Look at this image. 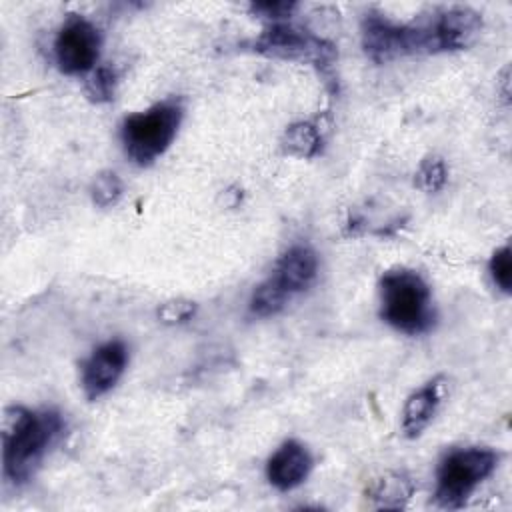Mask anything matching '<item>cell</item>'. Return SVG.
I'll use <instances>...</instances> for the list:
<instances>
[{"instance_id": "cell-4", "label": "cell", "mask_w": 512, "mask_h": 512, "mask_svg": "<svg viewBox=\"0 0 512 512\" xmlns=\"http://www.w3.org/2000/svg\"><path fill=\"white\" fill-rule=\"evenodd\" d=\"M498 466V454L490 448H466L448 454L436 476V504L456 510L466 504L476 486Z\"/></svg>"}, {"instance_id": "cell-16", "label": "cell", "mask_w": 512, "mask_h": 512, "mask_svg": "<svg viewBox=\"0 0 512 512\" xmlns=\"http://www.w3.org/2000/svg\"><path fill=\"white\" fill-rule=\"evenodd\" d=\"M446 182V166L444 160L438 156H428L420 162L414 184L424 192H438Z\"/></svg>"}, {"instance_id": "cell-14", "label": "cell", "mask_w": 512, "mask_h": 512, "mask_svg": "<svg viewBox=\"0 0 512 512\" xmlns=\"http://www.w3.org/2000/svg\"><path fill=\"white\" fill-rule=\"evenodd\" d=\"M290 296L292 294L274 276H270L268 280L258 284L256 290L252 292L250 306H248L250 314H254L258 318L274 316V314H278L286 306Z\"/></svg>"}, {"instance_id": "cell-5", "label": "cell", "mask_w": 512, "mask_h": 512, "mask_svg": "<svg viewBox=\"0 0 512 512\" xmlns=\"http://www.w3.org/2000/svg\"><path fill=\"white\" fill-rule=\"evenodd\" d=\"M362 46L370 60L384 64L408 54H432L434 38L430 20L394 24L380 14H368L362 22Z\"/></svg>"}, {"instance_id": "cell-21", "label": "cell", "mask_w": 512, "mask_h": 512, "mask_svg": "<svg viewBox=\"0 0 512 512\" xmlns=\"http://www.w3.org/2000/svg\"><path fill=\"white\" fill-rule=\"evenodd\" d=\"M294 8H296L294 2H284V0H280V2H256V4H252V10H254L256 14H260L262 18L274 20L276 24H278V20L288 18Z\"/></svg>"}, {"instance_id": "cell-19", "label": "cell", "mask_w": 512, "mask_h": 512, "mask_svg": "<svg viewBox=\"0 0 512 512\" xmlns=\"http://www.w3.org/2000/svg\"><path fill=\"white\" fill-rule=\"evenodd\" d=\"M488 268H490V276H492L494 284L504 294H510V290H512V250L508 244L498 248L492 254Z\"/></svg>"}, {"instance_id": "cell-8", "label": "cell", "mask_w": 512, "mask_h": 512, "mask_svg": "<svg viewBox=\"0 0 512 512\" xmlns=\"http://www.w3.org/2000/svg\"><path fill=\"white\" fill-rule=\"evenodd\" d=\"M128 362L124 342L110 340L98 346L82 364V390L88 400L104 396L120 380Z\"/></svg>"}, {"instance_id": "cell-6", "label": "cell", "mask_w": 512, "mask_h": 512, "mask_svg": "<svg viewBox=\"0 0 512 512\" xmlns=\"http://www.w3.org/2000/svg\"><path fill=\"white\" fill-rule=\"evenodd\" d=\"M258 54L280 60H308L316 66H330L334 62V46L312 34H304L286 24H272L254 40Z\"/></svg>"}, {"instance_id": "cell-9", "label": "cell", "mask_w": 512, "mask_h": 512, "mask_svg": "<svg viewBox=\"0 0 512 512\" xmlns=\"http://www.w3.org/2000/svg\"><path fill=\"white\" fill-rule=\"evenodd\" d=\"M432 28L436 36L438 52L462 50L476 42L482 30V18L476 10L466 6H454L440 10L432 16Z\"/></svg>"}, {"instance_id": "cell-10", "label": "cell", "mask_w": 512, "mask_h": 512, "mask_svg": "<svg viewBox=\"0 0 512 512\" xmlns=\"http://www.w3.org/2000/svg\"><path fill=\"white\" fill-rule=\"evenodd\" d=\"M312 468V456L304 444L296 440L284 442L266 462V478L278 490L300 486Z\"/></svg>"}, {"instance_id": "cell-13", "label": "cell", "mask_w": 512, "mask_h": 512, "mask_svg": "<svg viewBox=\"0 0 512 512\" xmlns=\"http://www.w3.org/2000/svg\"><path fill=\"white\" fill-rule=\"evenodd\" d=\"M414 492L412 482L402 474H384L376 478L366 490L368 498L380 508H402Z\"/></svg>"}, {"instance_id": "cell-1", "label": "cell", "mask_w": 512, "mask_h": 512, "mask_svg": "<svg viewBox=\"0 0 512 512\" xmlns=\"http://www.w3.org/2000/svg\"><path fill=\"white\" fill-rule=\"evenodd\" d=\"M2 464L14 484L30 480L52 440L62 430L56 412H32L24 406H8L2 414Z\"/></svg>"}, {"instance_id": "cell-15", "label": "cell", "mask_w": 512, "mask_h": 512, "mask_svg": "<svg viewBox=\"0 0 512 512\" xmlns=\"http://www.w3.org/2000/svg\"><path fill=\"white\" fill-rule=\"evenodd\" d=\"M282 146L290 156L312 158L320 152L322 136L312 122H296L286 128Z\"/></svg>"}, {"instance_id": "cell-18", "label": "cell", "mask_w": 512, "mask_h": 512, "mask_svg": "<svg viewBox=\"0 0 512 512\" xmlns=\"http://www.w3.org/2000/svg\"><path fill=\"white\" fill-rule=\"evenodd\" d=\"M90 192H92L94 204L106 208V206L114 204V202L120 198V194H122V182H120V178H118L114 172L106 170V172H100V174L94 178Z\"/></svg>"}, {"instance_id": "cell-17", "label": "cell", "mask_w": 512, "mask_h": 512, "mask_svg": "<svg viewBox=\"0 0 512 512\" xmlns=\"http://www.w3.org/2000/svg\"><path fill=\"white\" fill-rule=\"evenodd\" d=\"M114 88H116V74L108 66H98L96 70H92V74L86 82V92L94 102L112 100Z\"/></svg>"}, {"instance_id": "cell-3", "label": "cell", "mask_w": 512, "mask_h": 512, "mask_svg": "<svg viewBox=\"0 0 512 512\" xmlns=\"http://www.w3.org/2000/svg\"><path fill=\"white\" fill-rule=\"evenodd\" d=\"M182 120V106L166 100L144 112L130 114L122 122V144L126 154L140 166L154 162L172 144Z\"/></svg>"}, {"instance_id": "cell-12", "label": "cell", "mask_w": 512, "mask_h": 512, "mask_svg": "<svg viewBox=\"0 0 512 512\" xmlns=\"http://www.w3.org/2000/svg\"><path fill=\"white\" fill-rule=\"evenodd\" d=\"M442 390V378H434L406 400L402 412V430L408 438L420 436L422 430L432 422L442 398Z\"/></svg>"}, {"instance_id": "cell-11", "label": "cell", "mask_w": 512, "mask_h": 512, "mask_svg": "<svg viewBox=\"0 0 512 512\" xmlns=\"http://www.w3.org/2000/svg\"><path fill=\"white\" fill-rule=\"evenodd\" d=\"M318 274V258L312 248L308 246H292L282 254V258L276 264L274 278L290 292H302L306 290Z\"/></svg>"}, {"instance_id": "cell-7", "label": "cell", "mask_w": 512, "mask_h": 512, "mask_svg": "<svg viewBox=\"0 0 512 512\" xmlns=\"http://www.w3.org/2000/svg\"><path fill=\"white\" fill-rule=\"evenodd\" d=\"M100 54V32L86 18H68L56 34V64L66 74H84L94 70Z\"/></svg>"}, {"instance_id": "cell-2", "label": "cell", "mask_w": 512, "mask_h": 512, "mask_svg": "<svg viewBox=\"0 0 512 512\" xmlns=\"http://www.w3.org/2000/svg\"><path fill=\"white\" fill-rule=\"evenodd\" d=\"M380 316L404 334L428 332L436 316L426 280L408 268L388 270L380 280Z\"/></svg>"}, {"instance_id": "cell-20", "label": "cell", "mask_w": 512, "mask_h": 512, "mask_svg": "<svg viewBox=\"0 0 512 512\" xmlns=\"http://www.w3.org/2000/svg\"><path fill=\"white\" fill-rule=\"evenodd\" d=\"M196 312V304L192 300L186 298H174V300H166L158 306V318L164 324H180L186 322L194 316Z\"/></svg>"}]
</instances>
